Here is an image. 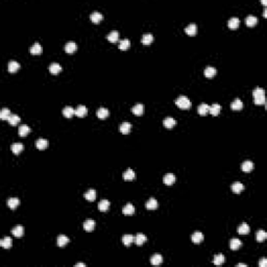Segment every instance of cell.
Wrapping results in <instances>:
<instances>
[{
  "label": "cell",
  "instance_id": "obj_21",
  "mask_svg": "<svg viewBox=\"0 0 267 267\" xmlns=\"http://www.w3.org/2000/svg\"><path fill=\"white\" fill-rule=\"evenodd\" d=\"M132 112H133L135 115H138V116L142 115V114H143V112H144V105L142 104H135L134 107L132 108Z\"/></svg>",
  "mask_w": 267,
  "mask_h": 267
},
{
  "label": "cell",
  "instance_id": "obj_1",
  "mask_svg": "<svg viewBox=\"0 0 267 267\" xmlns=\"http://www.w3.org/2000/svg\"><path fill=\"white\" fill-rule=\"evenodd\" d=\"M175 104L183 110H188L189 108L191 107V101H190V99L187 96L181 95V96H179L178 98L175 99Z\"/></svg>",
  "mask_w": 267,
  "mask_h": 267
},
{
  "label": "cell",
  "instance_id": "obj_39",
  "mask_svg": "<svg viewBox=\"0 0 267 267\" xmlns=\"http://www.w3.org/2000/svg\"><path fill=\"white\" fill-rule=\"evenodd\" d=\"M29 51H30V53H33V54H40L42 52V46L40 45L39 42H36V43L30 47Z\"/></svg>",
  "mask_w": 267,
  "mask_h": 267
},
{
  "label": "cell",
  "instance_id": "obj_32",
  "mask_svg": "<svg viewBox=\"0 0 267 267\" xmlns=\"http://www.w3.org/2000/svg\"><path fill=\"white\" fill-rule=\"evenodd\" d=\"M241 245H242V242L240 241L238 238H233L231 241H230V247H231L233 250L238 249V248L241 246Z\"/></svg>",
  "mask_w": 267,
  "mask_h": 267
},
{
  "label": "cell",
  "instance_id": "obj_30",
  "mask_svg": "<svg viewBox=\"0 0 267 267\" xmlns=\"http://www.w3.org/2000/svg\"><path fill=\"white\" fill-rule=\"evenodd\" d=\"M220 110H221V105L219 104H213L212 105H210V108H209V112L214 116L218 115L219 113H220Z\"/></svg>",
  "mask_w": 267,
  "mask_h": 267
},
{
  "label": "cell",
  "instance_id": "obj_45",
  "mask_svg": "<svg viewBox=\"0 0 267 267\" xmlns=\"http://www.w3.org/2000/svg\"><path fill=\"white\" fill-rule=\"evenodd\" d=\"M153 41V35L152 33H144L143 37H142V43H143L144 45H148L150 44L151 42Z\"/></svg>",
  "mask_w": 267,
  "mask_h": 267
},
{
  "label": "cell",
  "instance_id": "obj_6",
  "mask_svg": "<svg viewBox=\"0 0 267 267\" xmlns=\"http://www.w3.org/2000/svg\"><path fill=\"white\" fill-rule=\"evenodd\" d=\"M185 31H186L187 35L189 36H195L197 33V26L195 23H190L188 26H186L185 28Z\"/></svg>",
  "mask_w": 267,
  "mask_h": 267
},
{
  "label": "cell",
  "instance_id": "obj_9",
  "mask_svg": "<svg viewBox=\"0 0 267 267\" xmlns=\"http://www.w3.org/2000/svg\"><path fill=\"white\" fill-rule=\"evenodd\" d=\"M30 128L28 125H26V124H22V125L19 126V129H18V134H19V136L21 137H25L27 136L28 134L30 133Z\"/></svg>",
  "mask_w": 267,
  "mask_h": 267
},
{
  "label": "cell",
  "instance_id": "obj_31",
  "mask_svg": "<svg viewBox=\"0 0 267 267\" xmlns=\"http://www.w3.org/2000/svg\"><path fill=\"white\" fill-rule=\"evenodd\" d=\"M84 198L89 202H93L96 198V191L94 189H89L88 191L84 193Z\"/></svg>",
  "mask_w": 267,
  "mask_h": 267
},
{
  "label": "cell",
  "instance_id": "obj_13",
  "mask_svg": "<svg viewBox=\"0 0 267 267\" xmlns=\"http://www.w3.org/2000/svg\"><path fill=\"white\" fill-rule=\"evenodd\" d=\"M145 206H146V208L148 209V210H155V209L158 208L159 203L155 197H150L146 202V203H145Z\"/></svg>",
  "mask_w": 267,
  "mask_h": 267
},
{
  "label": "cell",
  "instance_id": "obj_54",
  "mask_svg": "<svg viewBox=\"0 0 267 267\" xmlns=\"http://www.w3.org/2000/svg\"><path fill=\"white\" fill-rule=\"evenodd\" d=\"M264 17H266V9H264Z\"/></svg>",
  "mask_w": 267,
  "mask_h": 267
},
{
  "label": "cell",
  "instance_id": "obj_50",
  "mask_svg": "<svg viewBox=\"0 0 267 267\" xmlns=\"http://www.w3.org/2000/svg\"><path fill=\"white\" fill-rule=\"evenodd\" d=\"M253 102H255L256 104H265V96L258 97V98H253Z\"/></svg>",
  "mask_w": 267,
  "mask_h": 267
},
{
  "label": "cell",
  "instance_id": "obj_28",
  "mask_svg": "<svg viewBox=\"0 0 267 267\" xmlns=\"http://www.w3.org/2000/svg\"><path fill=\"white\" fill-rule=\"evenodd\" d=\"M239 24H240V20H239V18H237V17H232L231 19L228 21L229 27L232 28V29L237 28L238 26H239Z\"/></svg>",
  "mask_w": 267,
  "mask_h": 267
},
{
  "label": "cell",
  "instance_id": "obj_27",
  "mask_svg": "<svg viewBox=\"0 0 267 267\" xmlns=\"http://www.w3.org/2000/svg\"><path fill=\"white\" fill-rule=\"evenodd\" d=\"M242 108H243V102H242V100H240L239 98L234 99V101L231 104V109L232 110L239 111V110H242Z\"/></svg>",
  "mask_w": 267,
  "mask_h": 267
},
{
  "label": "cell",
  "instance_id": "obj_33",
  "mask_svg": "<svg viewBox=\"0 0 267 267\" xmlns=\"http://www.w3.org/2000/svg\"><path fill=\"white\" fill-rule=\"evenodd\" d=\"M36 146H37V148H39V149H45L47 146H48V141H47L46 139L40 138V139L37 140Z\"/></svg>",
  "mask_w": 267,
  "mask_h": 267
},
{
  "label": "cell",
  "instance_id": "obj_52",
  "mask_svg": "<svg viewBox=\"0 0 267 267\" xmlns=\"http://www.w3.org/2000/svg\"><path fill=\"white\" fill-rule=\"evenodd\" d=\"M75 267H86V264H84V263H77V264H75Z\"/></svg>",
  "mask_w": 267,
  "mask_h": 267
},
{
  "label": "cell",
  "instance_id": "obj_25",
  "mask_svg": "<svg viewBox=\"0 0 267 267\" xmlns=\"http://www.w3.org/2000/svg\"><path fill=\"white\" fill-rule=\"evenodd\" d=\"M241 169L245 172H249L253 169V163L252 161H244L242 164H241Z\"/></svg>",
  "mask_w": 267,
  "mask_h": 267
},
{
  "label": "cell",
  "instance_id": "obj_49",
  "mask_svg": "<svg viewBox=\"0 0 267 267\" xmlns=\"http://www.w3.org/2000/svg\"><path fill=\"white\" fill-rule=\"evenodd\" d=\"M10 115H12L10 110L7 109V108H3V109L1 110V112H0V118H1L2 120H7Z\"/></svg>",
  "mask_w": 267,
  "mask_h": 267
},
{
  "label": "cell",
  "instance_id": "obj_36",
  "mask_svg": "<svg viewBox=\"0 0 267 267\" xmlns=\"http://www.w3.org/2000/svg\"><path fill=\"white\" fill-rule=\"evenodd\" d=\"M162 262H163V257L161 255H159V253H155V255H153L152 257L150 258V263H151L152 265H160Z\"/></svg>",
  "mask_w": 267,
  "mask_h": 267
},
{
  "label": "cell",
  "instance_id": "obj_18",
  "mask_svg": "<svg viewBox=\"0 0 267 267\" xmlns=\"http://www.w3.org/2000/svg\"><path fill=\"white\" fill-rule=\"evenodd\" d=\"M258 22V19L256 16L253 15H248L246 18H245V23H246L247 26H249V27H253V26H255L256 24H257Z\"/></svg>",
  "mask_w": 267,
  "mask_h": 267
},
{
  "label": "cell",
  "instance_id": "obj_22",
  "mask_svg": "<svg viewBox=\"0 0 267 267\" xmlns=\"http://www.w3.org/2000/svg\"><path fill=\"white\" fill-rule=\"evenodd\" d=\"M0 245H1L2 247H4V248H10V247H12V245H13L12 238L9 237V236L4 237L3 239L0 240Z\"/></svg>",
  "mask_w": 267,
  "mask_h": 267
},
{
  "label": "cell",
  "instance_id": "obj_42",
  "mask_svg": "<svg viewBox=\"0 0 267 267\" xmlns=\"http://www.w3.org/2000/svg\"><path fill=\"white\" fill-rule=\"evenodd\" d=\"M134 239H135V237L133 236V235L128 234V235H124V236L122 237V242L125 246H129V245L134 242Z\"/></svg>",
  "mask_w": 267,
  "mask_h": 267
},
{
  "label": "cell",
  "instance_id": "obj_35",
  "mask_svg": "<svg viewBox=\"0 0 267 267\" xmlns=\"http://www.w3.org/2000/svg\"><path fill=\"white\" fill-rule=\"evenodd\" d=\"M107 39L109 40L110 42H112V43H115V42H117L119 40V33L117 30H112L109 35L107 36Z\"/></svg>",
  "mask_w": 267,
  "mask_h": 267
},
{
  "label": "cell",
  "instance_id": "obj_15",
  "mask_svg": "<svg viewBox=\"0 0 267 267\" xmlns=\"http://www.w3.org/2000/svg\"><path fill=\"white\" fill-rule=\"evenodd\" d=\"M123 179H126V181H132V179H134L135 178H136V173H135V171L133 170V169L128 168V170H125L122 174Z\"/></svg>",
  "mask_w": 267,
  "mask_h": 267
},
{
  "label": "cell",
  "instance_id": "obj_44",
  "mask_svg": "<svg viewBox=\"0 0 267 267\" xmlns=\"http://www.w3.org/2000/svg\"><path fill=\"white\" fill-rule=\"evenodd\" d=\"M68 242H69V238L65 236V235H60V236L57 237V245H59V246L61 247L65 246Z\"/></svg>",
  "mask_w": 267,
  "mask_h": 267
},
{
  "label": "cell",
  "instance_id": "obj_2",
  "mask_svg": "<svg viewBox=\"0 0 267 267\" xmlns=\"http://www.w3.org/2000/svg\"><path fill=\"white\" fill-rule=\"evenodd\" d=\"M176 181V178L175 175H174L173 173H166L165 175H164L163 178V182L165 185H167V186H171L174 182Z\"/></svg>",
  "mask_w": 267,
  "mask_h": 267
},
{
  "label": "cell",
  "instance_id": "obj_11",
  "mask_svg": "<svg viewBox=\"0 0 267 267\" xmlns=\"http://www.w3.org/2000/svg\"><path fill=\"white\" fill-rule=\"evenodd\" d=\"M232 190L234 193L239 194L240 192H242L243 190H244V185L240 183V182H235V183L232 184Z\"/></svg>",
  "mask_w": 267,
  "mask_h": 267
},
{
  "label": "cell",
  "instance_id": "obj_47",
  "mask_svg": "<svg viewBox=\"0 0 267 267\" xmlns=\"http://www.w3.org/2000/svg\"><path fill=\"white\" fill-rule=\"evenodd\" d=\"M10 149H12V151L14 152L15 155H18V153H20L23 150V144L22 143H14L12 146H10Z\"/></svg>",
  "mask_w": 267,
  "mask_h": 267
},
{
  "label": "cell",
  "instance_id": "obj_12",
  "mask_svg": "<svg viewBox=\"0 0 267 267\" xmlns=\"http://www.w3.org/2000/svg\"><path fill=\"white\" fill-rule=\"evenodd\" d=\"M146 240H147V237L145 236L144 234H142V233H138V234L135 236L134 241L137 245H142L144 242H146Z\"/></svg>",
  "mask_w": 267,
  "mask_h": 267
},
{
  "label": "cell",
  "instance_id": "obj_23",
  "mask_svg": "<svg viewBox=\"0 0 267 267\" xmlns=\"http://www.w3.org/2000/svg\"><path fill=\"white\" fill-rule=\"evenodd\" d=\"M96 114H97V117H98L99 119H105L108 116L110 115V112H109V110H108V109L101 107V108H99V109L97 110Z\"/></svg>",
  "mask_w": 267,
  "mask_h": 267
},
{
  "label": "cell",
  "instance_id": "obj_8",
  "mask_svg": "<svg viewBox=\"0 0 267 267\" xmlns=\"http://www.w3.org/2000/svg\"><path fill=\"white\" fill-rule=\"evenodd\" d=\"M95 224H96L95 220H93V219H88V220H86L84 222L83 226L87 232H92L95 228Z\"/></svg>",
  "mask_w": 267,
  "mask_h": 267
},
{
  "label": "cell",
  "instance_id": "obj_48",
  "mask_svg": "<svg viewBox=\"0 0 267 267\" xmlns=\"http://www.w3.org/2000/svg\"><path fill=\"white\" fill-rule=\"evenodd\" d=\"M129 46H131V42H129L128 39H123L119 41V49L126 50Z\"/></svg>",
  "mask_w": 267,
  "mask_h": 267
},
{
  "label": "cell",
  "instance_id": "obj_53",
  "mask_svg": "<svg viewBox=\"0 0 267 267\" xmlns=\"http://www.w3.org/2000/svg\"><path fill=\"white\" fill-rule=\"evenodd\" d=\"M237 267H247V265H246V264L240 263V264H237Z\"/></svg>",
  "mask_w": 267,
  "mask_h": 267
},
{
  "label": "cell",
  "instance_id": "obj_19",
  "mask_svg": "<svg viewBox=\"0 0 267 267\" xmlns=\"http://www.w3.org/2000/svg\"><path fill=\"white\" fill-rule=\"evenodd\" d=\"M19 68H20V64L18 62H16V61H10V62H9V64H7V70L12 73L19 70Z\"/></svg>",
  "mask_w": 267,
  "mask_h": 267
},
{
  "label": "cell",
  "instance_id": "obj_38",
  "mask_svg": "<svg viewBox=\"0 0 267 267\" xmlns=\"http://www.w3.org/2000/svg\"><path fill=\"white\" fill-rule=\"evenodd\" d=\"M216 69L214 67H212V66H208L207 68L205 69V75L206 77H209V78H212L214 77V75L216 74Z\"/></svg>",
  "mask_w": 267,
  "mask_h": 267
},
{
  "label": "cell",
  "instance_id": "obj_51",
  "mask_svg": "<svg viewBox=\"0 0 267 267\" xmlns=\"http://www.w3.org/2000/svg\"><path fill=\"white\" fill-rule=\"evenodd\" d=\"M259 267H266L267 266V259L266 258H262L258 263Z\"/></svg>",
  "mask_w": 267,
  "mask_h": 267
},
{
  "label": "cell",
  "instance_id": "obj_34",
  "mask_svg": "<svg viewBox=\"0 0 267 267\" xmlns=\"http://www.w3.org/2000/svg\"><path fill=\"white\" fill-rule=\"evenodd\" d=\"M226 261V258L222 253H218V255H215L214 256V259H213V263L215 265H222Z\"/></svg>",
  "mask_w": 267,
  "mask_h": 267
},
{
  "label": "cell",
  "instance_id": "obj_17",
  "mask_svg": "<svg viewBox=\"0 0 267 267\" xmlns=\"http://www.w3.org/2000/svg\"><path fill=\"white\" fill-rule=\"evenodd\" d=\"M90 19H91L92 22L98 23L99 21H101L102 19H104V16H102L101 13H99V12H93V13H91V15H90Z\"/></svg>",
  "mask_w": 267,
  "mask_h": 267
},
{
  "label": "cell",
  "instance_id": "obj_5",
  "mask_svg": "<svg viewBox=\"0 0 267 267\" xmlns=\"http://www.w3.org/2000/svg\"><path fill=\"white\" fill-rule=\"evenodd\" d=\"M76 49H77V44L73 41L67 42L65 45V51L67 52V53H72V52H74Z\"/></svg>",
  "mask_w": 267,
  "mask_h": 267
},
{
  "label": "cell",
  "instance_id": "obj_16",
  "mask_svg": "<svg viewBox=\"0 0 267 267\" xmlns=\"http://www.w3.org/2000/svg\"><path fill=\"white\" fill-rule=\"evenodd\" d=\"M110 206H111V202L108 199H102L98 202V209L101 212H105V211L109 210Z\"/></svg>",
  "mask_w": 267,
  "mask_h": 267
},
{
  "label": "cell",
  "instance_id": "obj_10",
  "mask_svg": "<svg viewBox=\"0 0 267 267\" xmlns=\"http://www.w3.org/2000/svg\"><path fill=\"white\" fill-rule=\"evenodd\" d=\"M237 231H238V233H239L240 235H246V234L249 233L250 228H249V226H248L246 222H242L239 226H238Z\"/></svg>",
  "mask_w": 267,
  "mask_h": 267
},
{
  "label": "cell",
  "instance_id": "obj_43",
  "mask_svg": "<svg viewBox=\"0 0 267 267\" xmlns=\"http://www.w3.org/2000/svg\"><path fill=\"white\" fill-rule=\"evenodd\" d=\"M20 120H21V118L17 114H12L10 116V118L7 119V121H9V123L10 124V125H17V124L20 122Z\"/></svg>",
  "mask_w": 267,
  "mask_h": 267
},
{
  "label": "cell",
  "instance_id": "obj_14",
  "mask_svg": "<svg viewBox=\"0 0 267 267\" xmlns=\"http://www.w3.org/2000/svg\"><path fill=\"white\" fill-rule=\"evenodd\" d=\"M163 124H164V126H165V128H172L174 125H176V120H175V119H173L172 117H166L165 119H164Z\"/></svg>",
  "mask_w": 267,
  "mask_h": 267
},
{
  "label": "cell",
  "instance_id": "obj_24",
  "mask_svg": "<svg viewBox=\"0 0 267 267\" xmlns=\"http://www.w3.org/2000/svg\"><path fill=\"white\" fill-rule=\"evenodd\" d=\"M119 129H120V132L122 134H128L129 132H131V129H132V124L129 122H128V121L122 122L120 124V126H119Z\"/></svg>",
  "mask_w": 267,
  "mask_h": 267
},
{
  "label": "cell",
  "instance_id": "obj_29",
  "mask_svg": "<svg viewBox=\"0 0 267 267\" xmlns=\"http://www.w3.org/2000/svg\"><path fill=\"white\" fill-rule=\"evenodd\" d=\"M63 114H64L65 117L71 118L75 114V110L73 109L72 107H70V105H67V107H65L64 109H63Z\"/></svg>",
  "mask_w": 267,
  "mask_h": 267
},
{
  "label": "cell",
  "instance_id": "obj_26",
  "mask_svg": "<svg viewBox=\"0 0 267 267\" xmlns=\"http://www.w3.org/2000/svg\"><path fill=\"white\" fill-rule=\"evenodd\" d=\"M134 212H135V207L131 202L126 203L122 209V213L124 215H132V214H134Z\"/></svg>",
  "mask_w": 267,
  "mask_h": 267
},
{
  "label": "cell",
  "instance_id": "obj_41",
  "mask_svg": "<svg viewBox=\"0 0 267 267\" xmlns=\"http://www.w3.org/2000/svg\"><path fill=\"white\" fill-rule=\"evenodd\" d=\"M209 108H210V105H208L207 104H200L197 107V112H198V114H200V115H206V114H207V113L209 112Z\"/></svg>",
  "mask_w": 267,
  "mask_h": 267
},
{
  "label": "cell",
  "instance_id": "obj_4",
  "mask_svg": "<svg viewBox=\"0 0 267 267\" xmlns=\"http://www.w3.org/2000/svg\"><path fill=\"white\" fill-rule=\"evenodd\" d=\"M87 114H88V109H87L86 105L79 104L75 110V115L77 117H84Z\"/></svg>",
  "mask_w": 267,
  "mask_h": 267
},
{
  "label": "cell",
  "instance_id": "obj_7",
  "mask_svg": "<svg viewBox=\"0 0 267 267\" xmlns=\"http://www.w3.org/2000/svg\"><path fill=\"white\" fill-rule=\"evenodd\" d=\"M6 205L9 206V208H10L12 210H14V209H16L18 206L20 205V200H19V198H17V197H10L7 199Z\"/></svg>",
  "mask_w": 267,
  "mask_h": 267
},
{
  "label": "cell",
  "instance_id": "obj_37",
  "mask_svg": "<svg viewBox=\"0 0 267 267\" xmlns=\"http://www.w3.org/2000/svg\"><path fill=\"white\" fill-rule=\"evenodd\" d=\"M23 226H16L14 229L12 230V234L14 235L15 237L17 238H20L23 236Z\"/></svg>",
  "mask_w": 267,
  "mask_h": 267
},
{
  "label": "cell",
  "instance_id": "obj_3",
  "mask_svg": "<svg viewBox=\"0 0 267 267\" xmlns=\"http://www.w3.org/2000/svg\"><path fill=\"white\" fill-rule=\"evenodd\" d=\"M203 234L200 232H195L192 234L191 236V240L193 243H195V244H199V243H202L203 241Z\"/></svg>",
  "mask_w": 267,
  "mask_h": 267
},
{
  "label": "cell",
  "instance_id": "obj_46",
  "mask_svg": "<svg viewBox=\"0 0 267 267\" xmlns=\"http://www.w3.org/2000/svg\"><path fill=\"white\" fill-rule=\"evenodd\" d=\"M253 98H258V97H262L265 96V91H264L263 88H260V87H257L255 90L253 91Z\"/></svg>",
  "mask_w": 267,
  "mask_h": 267
},
{
  "label": "cell",
  "instance_id": "obj_20",
  "mask_svg": "<svg viewBox=\"0 0 267 267\" xmlns=\"http://www.w3.org/2000/svg\"><path fill=\"white\" fill-rule=\"evenodd\" d=\"M49 71L52 74H57V73L62 71V66L59 63H51L49 65Z\"/></svg>",
  "mask_w": 267,
  "mask_h": 267
},
{
  "label": "cell",
  "instance_id": "obj_40",
  "mask_svg": "<svg viewBox=\"0 0 267 267\" xmlns=\"http://www.w3.org/2000/svg\"><path fill=\"white\" fill-rule=\"evenodd\" d=\"M267 238V234L264 230H259V231L256 233V239H257L258 242H262Z\"/></svg>",
  "mask_w": 267,
  "mask_h": 267
}]
</instances>
